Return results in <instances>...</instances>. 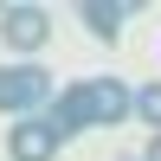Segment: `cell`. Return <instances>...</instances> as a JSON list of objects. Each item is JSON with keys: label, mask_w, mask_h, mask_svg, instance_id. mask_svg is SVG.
<instances>
[{"label": "cell", "mask_w": 161, "mask_h": 161, "mask_svg": "<svg viewBox=\"0 0 161 161\" xmlns=\"http://www.w3.org/2000/svg\"><path fill=\"white\" fill-rule=\"evenodd\" d=\"M7 155H13V161H58V155H64V142L52 136L45 116H19V123L7 129Z\"/></svg>", "instance_id": "4"}, {"label": "cell", "mask_w": 161, "mask_h": 161, "mask_svg": "<svg viewBox=\"0 0 161 161\" xmlns=\"http://www.w3.org/2000/svg\"><path fill=\"white\" fill-rule=\"evenodd\" d=\"M58 97L52 90V71L32 58L19 64H0V116H45V103Z\"/></svg>", "instance_id": "2"}, {"label": "cell", "mask_w": 161, "mask_h": 161, "mask_svg": "<svg viewBox=\"0 0 161 161\" xmlns=\"http://www.w3.org/2000/svg\"><path fill=\"white\" fill-rule=\"evenodd\" d=\"M0 45H13L19 58H32L39 45H52V13L19 0V7H0Z\"/></svg>", "instance_id": "3"}, {"label": "cell", "mask_w": 161, "mask_h": 161, "mask_svg": "<svg viewBox=\"0 0 161 161\" xmlns=\"http://www.w3.org/2000/svg\"><path fill=\"white\" fill-rule=\"evenodd\" d=\"M129 116H142V123H148V136H161V84H142Z\"/></svg>", "instance_id": "6"}, {"label": "cell", "mask_w": 161, "mask_h": 161, "mask_svg": "<svg viewBox=\"0 0 161 161\" xmlns=\"http://www.w3.org/2000/svg\"><path fill=\"white\" fill-rule=\"evenodd\" d=\"M129 13H142V0H84V7H77V19H84V32H90V39L116 45Z\"/></svg>", "instance_id": "5"}, {"label": "cell", "mask_w": 161, "mask_h": 161, "mask_svg": "<svg viewBox=\"0 0 161 161\" xmlns=\"http://www.w3.org/2000/svg\"><path fill=\"white\" fill-rule=\"evenodd\" d=\"M142 161H161V136H148V155H142Z\"/></svg>", "instance_id": "7"}, {"label": "cell", "mask_w": 161, "mask_h": 161, "mask_svg": "<svg viewBox=\"0 0 161 161\" xmlns=\"http://www.w3.org/2000/svg\"><path fill=\"white\" fill-rule=\"evenodd\" d=\"M129 110H136V90L123 77H77V84H64L45 103V123H52L58 142H71V136H90V129L129 123Z\"/></svg>", "instance_id": "1"}]
</instances>
